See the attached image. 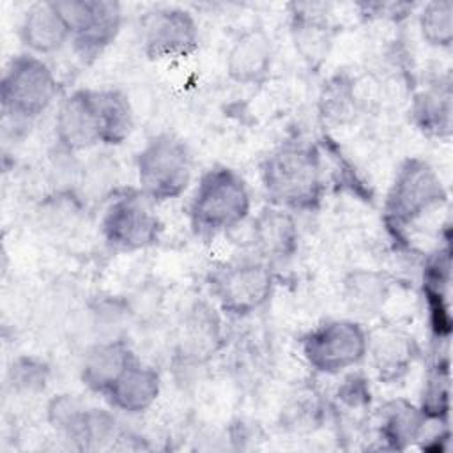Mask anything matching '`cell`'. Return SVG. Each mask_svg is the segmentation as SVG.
Masks as SVG:
<instances>
[{
  "label": "cell",
  "instance_id": "6da1fadb",
  "mask_svg": "<svg viewBox=\"0 0 453 453\" xmlns=\"http://www.w3.org/2000/svg\"><path fill=\"white\" fill-rule=\"evenodd\" d=\"M260 179L271 205L290 212H315L324 198L320 150L311 143L285 142L265 156Z\"/></svg>",
  "mask_w": 453,
  "mask_h": 453
},
{
  "label": "cell",
  "instance_id": "7a4b0ae2",
  "mask_svg": "<svg viewBox=\"0 0 453 453\" xmlns=\"http://www.w3.org/2000/svg\"><path fill=\"white\" fill-rule=\"evenodd\" d=\"M251 211L246 180L234 168L212 166L202 173L188 205V219L200 239H214L237 228Z\"/></svg>",
  "mask_w": 453,
  "mask_h": 453
},
{
  "label": "cell",
  "instance_id": "3957f363",
  "mask_svg": "<svg viewBox=\"0 0 453 453\" xmlns=\"http://www.w3.org/2000/svg\"><path fill=\"white\" fill-rule=\"evenodd\" d=\"M448 200V189L435 168L423 157L402 161L384 202V223L391 235L403 242L409 226L439 209Z\"/></svg>",
  "mask_w": 453,
  "mask_h": 453
},
{
  "label": "cell",
  "instance_id": "277c9868",
  "mask_svg": "<svg viewBox=\"0 0 453 453\" xmlns=\"http://www.w3.org/2000/svg\"><path fill=\"white\" fill-rule=\"evenodd\" d=\"M136 179L140 191L152 202L179 198L189 186L193 159L188 145L168 133L156 134L136 154Z\"/></svg>",
  "mask_w": 453,
  "mask_h": 453
},
{
  "label": "cell",
  "instance_id": "5b68a950",
  "mask_svg": "<svg viewBox=\"0 0 453 453\" xmlns=\"http://www.w3.org/2000/svg\"><path fill=\"white\" fill-rule=\"evenodd\" d=\"M58 94V81L51 67L34 53L14 57L0 81V101L5 117L32 120L44 113Z\"/></svg>",
  "mask_w": 453,
  "mask_h": 453
},
{
  "label": "cell",
  "instance_id": "8992f818",
  "mask_svg": "<svg viewBox=\"0 0 453 453\" xmlns=\"http://www.w3.org/2000/svg\"><path fill=\"white\" fill-rule=\"evenodd\" d=\"M209 288L219 308L232 317H248L267 304L274 288V274L260 258L225 262L209 274Z\"/></svg>",
  "mask_w": 453,
  "mask_h": 453
},
{
  "label": "cell",
  "instance_id": "52a82bcc",
  "mask_svg": "<svg viewBox=\"0 0 453 453\" xmlns=\"http://www.w3.org/2000/svg\"><path fill=\"white\" fill-rule=\"evenodd\" d=\"M306 365L322 375H338L366 357L368 333L356 319H331L299 342Z\"/></svg>",
  "mask_w": 453,
  "mask_h": 453
},
{
  "label": "cell",
  "instance_id": "ba28073f",
  "mask_svg": "<svg viewBox=\"0 0 453 453\" xmlns=\"http://www.w3.org/2000/svg\"><path fill=\"white\" fill-rule=\"evenodd\" d=\"M104 242L115 251H140L159 241L161 221L142 191H122L106 205L101 218Z\"/></svg>",
  "mask_w": 453,
  "mask_h": 453
},
{
  "label": "cell",
  "instance_id": "9c48e42d",
  "mask_svg": "<svg viewBox=\"0 0 453 453\" xmlns=\"http://www.w3.org/2000/svg\"><path fill=\"white\" fill-rule=\"evenodd\" d=\"M143 53L152 60L184 58L198 48V25L193 14L180 7H157L142 18Z\"/></svg>",
  "mask_w": 453,
  "mask_h": 453
},
{
  "label": "cell",
  "instance_id": "30bf717a",
  "mask_svg": "<svg viewBox=\"0 0 453 453\" xmlns=\"http://www.w3.org/2000/svg\"><path fill=\"white\" fill-rule=\"evenodd\" d=\"M55 136L67 152L85 150L103 142L97 90L78 88L60 103L55 117Z\"/></svg>",
  "mask_w": 453,
  "mask_h": 453
},
{
  "label": "cell",
  "instance_id": "8fae6325",
  "mask_svg": "<svg viewBox=\"0 0 453 453\" xmlns=\"http://www.w3.org/2000/svg\"><path fill=\"white\" fill-rule=\"evenodd\" d=\"M418 356V340L405 329L382 326L368 333L366 357H370L377 377L386 384L402 380L414 366Z\"/></svg>",
  "mask_w": 453,
  "mask_h": 453
},
{
  "label": "cell",
  "instance_id": "7c38bea8",
  "mask_svg": "<svg viewBox=\"0 0 453 453\" xmlns=\"http://www.w3.org/2000/svg\"><path fill=\"white\" fill-rule=\"evenodd\" d=\"M251 242L258 258L273 264L290 260L299 248V228L290 211L267 205L251 223Z\"/></svg>",
  "mask_w": 453,
  "mask_h": 453
},
{
  "label": "cell",
  "instance_id": "4fadbf2b",
  "mask_svg": "<svg viewBox=\"0 0 453 453\" xmlns=\"http://www.w3.org/2000/svg\"><path fill=\"white\" fill-rule=\"evenodd\" d=\"M290 34L296 51L311 69H319L333 46L334 27L324 4H292Z\"/></svg>",
  "mask_w": 453,
  "mask_h": 453
},
{
  "label": "cell",
  "instance_id": "5bb4252c",
  "mask_svg": "<svg viewBox=\"0 0 453 453\" xmlns=\"http://www.w3.org/2000/svg\"><path fill=\"white\" fill-rule=\"evenodd\" d=\"M273 41L262 27L242 30L228 48L226 74L239 85H258L265 81L273 67Z\"/></svg>",
  "mask_w": 453,
  "mask_h": 453
},
{
  "label": "cell",
  "instance_id": "9a60e30c",
  "mask_svg": "<svg viewBox=\"0 0 453 453\" xmlns=\"http://www.w3.org/2000/svg\"><path fill=\"white\" fill-rule=\"evenodd\" d=\"M426 426L421 409L405 398L384 402L375 414V430L380 446L389 451H403L418 442Z\"/></svg>",
  "mask_w": 453,
  "mask_h": 453
},
{
  "label": "cell",
  "instance_id": "2e32d148",
  "mask_svg": "<svg viewBox=\"0 0 453 453\" xmlns=\"http://www.w3.org/2000/svg\"><path fill=\"white\" fill-rule=\"evenodd\" d=\"M161 393V377L156 368L136 359L104 393L106 402L126 414H142L150 409Z\"/></svg>",
  "mask_w": 453,
  "mask_h": 453
},
{
  "label": "cell",
  "instance_id": "e0dca14e",
  "mask_svg": "<svg viewBox=\"0 0 453 453\" xmlns=\"http://www.w3.org/2000/svg\"><path fill=\"white\" fill-rule=\"evenodd\" d=\"M19 39L34 55H50L71 39V32L55 2H35L23 14Z\"/></svg>",
  "mask_w": 453,
  "mask_h": 453
},
{
  "label": "cell",
  "instance_id": "ac0fdd59",
  "mask_svg": "<svg viewBox=\"0 0 453 453\" xmlns=\"http://www.w3.org/2000/svg\"><path fill=\"white\" fill-rule=\"evenodd\" d=\"M136 359V354L124 340L99 342L83 357L81 382L90 391L104 395Z\"/></svg>",
  "mask_w": 453,
  "mask_h": 453
},
{
  "label": "cell",
  "instance_id": "d6986e66",
  "mask_svg": "<svg viewBox=\"0 0 453 453\" xmlns=\"http://www.w3.org/2000/svg\"><path fill=\"white\" fill-rule=\"evenodd\" d=\"M451 115L453 92L449 78H439L414 96L411 117L416 127L425 134L448 140L451 134Z\"/></svg>",
  "mask_w": 453,
  "mask_h": 453
},
{
  "label": "cell",
  "instance_id": "ffe728a7",
  "mask_svg": "<svg viewBox=\"0 0 453 453\" xmlns=\"http://www.w3.org/2000/svg\"><path fill=\"white\" fill-rule=\"evenodd\" d=\"M391 280L373 269H356L343 280V301L357 319H373L389 297Z\"/></svg>",
  "mask_w": 453,
  "mask_h": 453
},
{
  "label": "cell",
  "instance_id": "44dd1931",
  "mask_svg": "<svg viewBox=\"0 0 453 453\" xmlns=\"http://www.w3.org/2000/svg\"><path fill=\"white\" fill-rule=\"evenodd\" d=\"M122 27V5L113 0H97L96 18L81 34L71 37L74 53L92 62L117 39Z\"/></svg>",
  "mask_w": 453,
  "mask_h": 453
},
{
  "label": "cell",
  "instance_id": "7402d4cb",
  "mask_svg": "<svg viewBox=\"0 0 453 453\" xmlns=\"http://www.w3.org/2000/svg\"><path fill=\"white\" fill-rule=\"evenodd\" d=\"M319 117L326 126L340 127L354 122L359 113V97L356 81L349 73L329 76L319 94Z\"/></svg>",
  "mask_w": 453,
  "mask_h": 453
},
{
  "label": "cell",
  "instance_id": "603a6c76",
  "mask_svg": "<svg viewBox=\"0 0 453 453\" xmlns=\"http://www.w3.org/2000/svg\"><path fill=\"white\" fill-rule=\"evenodd\" d=\"M221 340V327L219 320L205 304H196L189 310L188 317L184 319L182 336H180V352L186 354L189 359H202L212 354Z\"/></svg>",
  "mask_w": 453,
  "mask_h": 453
},
{
  "label": "cell",
  "instance_id": "cb8c5ba5",
  "mask_svg": "<svg viewBox=\"0 0 453 453\" xmlns=\"http://www.w3.org/2000/svg\"><path fill=\"white\" fill-rule=\"evenodd\" d=\"M451 373L449 359L437 357L426 370L419 393V409L430 423H448Z\"/></svg>",
  "mask_w": 453,
  "mask_h": 453
},
{
  "label": "cell",
  "instance_id": "d4e9b609",
  "mask_svg": "<svg viewBox=\"0 0 453 453\" xmlns=\"http://www.w3.org/2000/svg\"><path fill=\"white\" fill-rule=\"evenodd\" d=\"M101 122H103V142L104 145L124 143L134 126L133 108L127 96L115 88L97 90Z\"/></svg>",
  "mask_w": 453,
  "mask_h": 453
},
{
  "label": "cell",
  "instance_id": "484cf974",
  "mask_svg": "<svg viewBox=\"0 0 453 453\" xmlns=\"http://www.w3.org/2000/svg\"><path fill=\"white\" fill-rule=\"evenodd\" d=\"M418 25L421 37L434 48H449L453 42V2H426L419 14Z\"/></svg>",
  "mask_w": 453,
  "mask_h": 453
},
{
  "label": "cell",
  "instance_id": "4316f807",
  "mask_svg": "<svg viewBox=\"0 0 453 453\" xmlns=\"http://www.w3.org/2000/svg\"><path fill=\"white\" fill-rule=\"evenodd\" d=\"M88 409L78 396L74 395H57L50 400L46 407V416L50 425L64 434L67 439L78 444L80 435L83 432Z\"/></svg>",
  "mask_w": 453,
  "mask_h": 453
},
{
  "label": "cell",
  "instance_id": "83f0119b",
  "mask_svg": "<svg viewBox=\"0 0 453 453\" xmlns=\"http://www.w3.org/2000/svg\"><path fill=\"white\" fill-rule=\"evenodd\" d=\"M324 416V405L315 391H299L290 398L287 407L281 411L283 425L292 430H311L320 425Z\"/></svg>",
  "mask_w": 453,
  "mask_h": 453
},
{
  "label": "cell",
  "instance_id": "f1b7e54d",
  "mask_svg": "<svg viewBox=\"0 0 453 453\" xmlns=\"http://www.w3.org/2000/svg\"><path fill=\"white\" fill-rule=\"evenodd\" d=\"M50 379V366L32 356H19L9 368V380L18 391L39 393L46 388Z\"/></svg>",
  "mask_w": 453,
  "mask_h": 453
},
{
  "label": "cell",
  "instance_id": "f546056e",
  "mask_svg": "<svg viewBox=\"0 0 453 453\" xmlns=\"http://www.w3.org/2000/svg\"><path fill=\"white\" fill-rule=\"evenodd\" d=\"M336 398L349 411H365L372 402L370 380L363 373H349L338 386Z\"/></svg>",
  "mask_w": 453,
  "mask_h": 453
}]
</instances>
